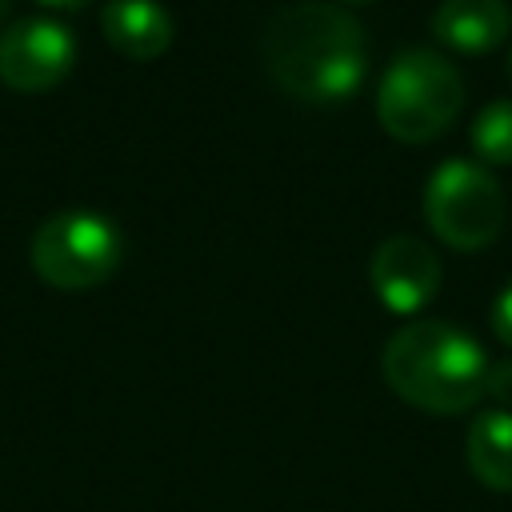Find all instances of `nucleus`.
I'll return each instance as SVG.
<instances>
[{
    "label": "nucleus",
    "mask_w": 512,
    "mask_h": 512,
    "mask_svg": "<svg viewBox=\"0 0 512 512\" xmlns=\"http://www.w3.org/2000/svg\"><path fill=\"white\" fill-rule=\"evenodd\" d=\"M264 68L300 104H340L368 76V32L352 12L324 0L284 4L260 40Z\"/></svg>",
    "instance_id": "obj_1"
},
{
    "label": "nucleus",
    "mask_w": 512,
    "mask_h": 512,
    "mask_svg": "<svg viewBox=\"0 0 512 512\" xmlns=\"http://www.w3.org/2000/svg\"><path fill=\"white\" fill-rule=\"evenodd\" d=\"M380 372L404 404L456 416L484 396L488 352L448 320H412L388 336Z\"/></svg>",
    "instance_id": "obj_2"
},
{
    "label": "nucleus",
    "mask_w": 512,
    "mask_h": 512,
    "mask_svg": "<svg viewBox=\"0 0 512 512\" xmlns=\"http://www.w3.org/2000/svg\"><path fill=\"white\" fill-rule=\"evenodd\" d=\"M464 108V80L436 48H400L376 84V120L396 144H432Z\"/></svg>",
    "instance_id": "obj_3"
},
{
    "label": "nucleus",
    "mask_w": 512,
    "mask_h": 512,
    "mask_svg": "<svg viewBox=\"0 0 512 512\" xmlns=\"http://www.w3.org/2000/svg\"><path fill=\"white\" fill-rule=\"evenodd\" d=\"M28 260L44 284L60 292H84V288L104 284L120 268L124 236L104 212L64 208L32 232Z\"/></svg>",
    "instance_id": "obj_4"
},
{
    "label": "nucleus",
    "mask_w": 512,
    "mask_h": 512,
    "mask_svg": "<svg viewBox=\"0 0 512 512\" xmlns=\"http://www.w3.org/2000/svg\"><path fill=\"white\" fill-rule=\"evenodd\" d=\"M424 220L448 248L480 252L504 228V188L476 160H444L424 184Z\"/></svg>",
    "instance_id": "obj_5"
},
{
    "label": "nucleus",
    "mask_w": 512,
    "mask_h": 512,
    "mask_svg": "<svg viewBox=\"0 0 512 512\" xmlns=\"http://www.w3.org/2000/svg\"><path fill=\"white\" fill-rule=\"evenodd\" d=\"M76 64V36L52 16H24L0 32V84L12 92H48Z\"/></svg>",
    "instance_id": "obj_6"
},
{
    "label": "nucleus",
    "mask_w": 512,
    "mask_h": 512,
    "mask_svg": "<svg viewBox=\"0 0 512 512\" xmlns=\"http://www.w3.org/2000/svg\"><path fill=\"white\" fill-rule=\"evenodd\" d=\"M376 300L396 316H416L440 292V260L416 236H388L368 260Z\"/></svg>",
    "instance_id": "obj_7"
},
{
    "label": "nucleus",
    "mask_w": 512,
    "mask_h": 512,
    "mask_svg": "<svg viewBox=\"0 0 512 512\" xmlns=\"http://www.w3.org/2000/svg\"><path fill=\"white\" fill-rule=\"evenodd\" d=\"M508 32L512 8L504 0H440L432 12V36L460 56H484L500 48Z\"/></svg>",
    "instance_id": "obj_8"
},
{
    "label": "nucleus",
    "mask_w": 512,
    "mask_h": 512,
    "mask_svg": "<svg viewBox=\"0 0 512 512\" xmlns=\"http://www.w3.org/2000/svg\"><path fill=\"white\" fill-rule=\"evenodd\" d=\"M100 32L128 60H156L172 48V16L160 0H108Z\"/></svg>",
    "instance_id": "obj_9"
},
{
    "label": "nucleus",
    "mask_w": 512,
    "mask_h": 512,
    "mask_svg": "<svg viewBox=\"0 0 512 512\" xmlns=\"http://www.w3.org/2000/svg\"><path fill=\"white\" fill-rule=\"evenodd\" d=\"M472 476L492 492H512V412L488 408L472 420L464 444Z\"/></svg>",
    "instance_id": "obj_10"
},
{
    "label": "nucleus",
    "mask_w": 512,
    "mask_h": 512,
    "mask_svg": "<svg viewBox=\"0 0 512 512\" xmlns=\"http://www.w3.org/2000/svg\"><path fill=\"white\" fill-rule=\"evenodd\" d=\"M472 152L480 156L484 168H504L512 164V100H492L472 116L468 128Z\"/></svg>",
    "instance_id": "obj_11"
},
{
    "label": "nucleus",
    "mask_w": 512,
    "mask_h": 512,
    "mask_svg": "<svg viewBox=\"0 0 512 512\" xmlns=\"http://www.w3.org/2000/svg\"><path fill=\"white\" fill-rule=\"evenodd\" d=\"M484 396H492L504 412H512V356L488 364V376H484Z\"/></svg>",
    "instance_id": "obj_12"
},
{
    "label": "nucleus",
    "mask_w": 512,
    "mask_h": 512,
    "mask_svg": "<svg viewBox=\"0 0 512 512\" xmlns=\"http://www.w3.org/2000/svg\"><path fill=\"white\" fill-rule=\"evenodd\" d=\"M492 332L512 348V284H504L500 296L492 300Z\"/></svg>",
    "instance_id": "obj_13"
},
{
    "label": "nucleus",
    "mask_w": 512,
    "mask_h": 512,
    "mask_svg": "<svg viewBox=\"0 0 512 512\" xmlns=\"http://www.w3.org/2000/svg\"><path fill=\"white\" fill-rule=\"evenodd\" d=\"M44 8H56V12H76V8H84V4H92V0H40Z\"/></svg>",
    "instance_id": "obj_14"
},
{
    "label": "nucleus",
    "mask_w": 512,
    "mask_h": 512,
    "mask_svg": "<svg viewBox=\"0 0 512 512\" xmlns=\"http://www.w3.org/2000/svg\"><path fill=\"white\" fill-rule=\"evenodd\" d=\"M340 4H348V8H364V4H376V0H340Z\"/></svg>",
    "instance_id": "obj_15"
},
{
    "label": "nucleus",
    "mask_w": 512,
    "mask_h": 512,
    "mask_svg": "<svg viewBox=\"0 0 512 512\" xmlns=\"http://www.w3.org/2000/svg\"><path fill=\"white\" fill-rule=\"evenodd\" d=\"M8 8H12V0H0V24L8 20Z\"/></svg>",
    "instance_id": "obj_16"
},
{
    "label": "nucleus",
    "mask_w": 512,
    "mask_h": 512,
    "mask_svg": "<svg viewBox=\"0 0 512 512\" xmlns=\"http://www.w3.org/2000/svg\"><path fill=\"white\" fill-rule=\"evenodd\" d=\"M508 80H512V48H508Z\"/></svg>",
    "instance_id": "obj_17"
}]
</instances>
